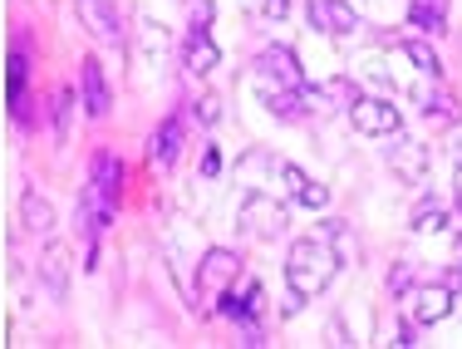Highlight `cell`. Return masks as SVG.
Segmentation results:
<instances>
[{
	"label": "cell",
	"instance_id": "obj_2",
	"mask_svg": "<svg viewBox=\"0 0 462 349\" xmlns=\"http://www.w3.org/2000/svg\"><path fill=\"white\" fill-rule=\"evenodd\" d=\"M256 74H261V84L276 79V89H295V94L310 89V84H305V69H300V60H295V50H291V45H271V50H261Z\"/></svg>",
	"mask_w": 462,
	"mask_h": 349
},
{
	"label": "cell",
	"instance_id": "obj_17",
	"mask_svg": "<svg viewBox=\"0 0 462 349\" xmlns=\"http://www.w3.org/2000/svg\"><path fill=\"white\" fill-rule=\"evenodd\" d=\"M89 178H94L104 192H114V197H118V188H124V162H118L114 152H94V168H89Z\"/></svg>",
	"mask_w": 462,
	"mask_h": 349
},
{
	"label": "cell",
	"instance_id": "obj_30",
	"mask_svg": "<svg viewBox=\"0 0 462 349\" xmlns=\"http://www.w3.org/2000/svg\"><path fill=\"white\" fill-rule=\"evenodd\" d=\"M453 290H462V261L453 266Z\"/></svg>",
	"mask_w": 462,
	"mask_h": 349
},
{
	"label": "cell",
	"instance_id": "obj_28",
	"mask_svg": "<svg viewBox=\"0 0 462 349\" xmlns=\"http://www.w3.org/2000/svg\"><path fill=\"white\" fill-rule=\"evenodd\" d=\"M266 15L271 20H285V15H291V0H266Z\"/></svg>",
	"mask_w": 462,
	"mask_h": 349
},
{
	"label": "cell",
	"instance_id": "obj_19",
	"mask_svg": "<svg viewBox=\"0 0 462 349\" xmlns=\"http://www.w3.org/2000/svg\"><path fill=\"white\" fill-rule=\"evenodd\" d=\"M266 108H271V114H281V118H295V114H300V94L266 84Z\"/></svg>",
	"mask_w": 462,
	"mask_h": 349
},
{
	"label": "cell",
	"instance_id": "obj_26",
	"mask_svg": "<svg viewBox=\"0 0 462 349\" xmlns=\"http://www.w3.org/2000/svg\"><path fill=\"white\" fill-rule=\"evenodd\" d=\"M217 172H222V152L207 148V152H202V178H217Z\"/></svg>",
	"mask_w": 462,
	"mask_h": 349
},
{
	"label": "cell",
	"instance_id": "obj_14",
	"mask_svg": "<svg viewBox=\"0 0 462 349\" xmlns=\"http://www.w3.org/2000/svg\"><path fill=\"white\" fill-rule=\"evenodd\" d=\"M217 60H222V54H217L212 35H207V30H197V25L187 30V50H182V64H187V74H207Z\"/></svg>",
	"mask_w": 462,
	"mask_h": 349
},
{
	"label": "cell",
	"instance_id": "obj_18",
	"mask_svg": "<svg viewBox=\"0 0 462 349\" xmlns=\"http://www.w3.org/2000/svg\"><path fill=\"white\" fill-rule=\"evenodd\" d=\"M448 226V207L438 197H423L413 207V232H443Z\"/></svg>",
	"mask_w": 462,
	"mask_h": 349
},
{
	"label": "cell",
	"instance_id": "obj_13",
	"mask_svg": "<svg viewBox=\"0 0 462 349\" xmlns=\"http://www.w3.org/2000/svg\"><path fill=\"white\" fill-rule=\"evenodd\" d=\"M40 280H45V296L50 300H64L69 296V251L64 246H50L40 256Z\"/></svg>",
	"mask_w": 462,
	"mask_h": 349
},
{
	"label": "cell",
	"instance_id": "obj_5",
	"mask_svg": "<svg viewBox=\"0 0 462 349\" xmlns=\"http://www.w3.org/2000/svg\"><path fill=\"white\" fill-rule=\"evenodd\" d=\"M79 5V25L89 30L98 45H124V20H118V5L114 0H74Z\"/></svg>",
	"mask_w": 462,
	"mask_h": 349
},
{
	"label": "cell",
	"instance_id": "obj_9",
	"mask_svg": "<svg viewBox=\"0 0 462 349\" xmlns=\"http://www.w3.org/2000/svg\"><path fill=\"white\" fill-rule=\"evenodd\" d=\"M389 168L399 172L403 182H423V178H428V143H413V138L393 133V148H389Z\"/></svg>",
	"mask_w": 462,
	"mask_h": 349
},
{
	"label": "cell",
	"instance_id": "obj_22",
	"mask_svg": "<svg viewBox=\"0 0 462 349\" xmlns=\"http://www.w3.org/2000/svg\"><path fill=\"white\" fill-rule=\"evenodd\" d=\"M10 108H15V114H25V54H15V60H10Z\"/></svg>",
	"mask_w": 462,
	"mask_h": 349
},
{
	"label": "cell",
	"instance_id": "obj_3",
	"mask_svg": "<svg viewBox=\"0 0 462 349\" xmlns=\"http://www.w3.org/2000/svg\"><path fill=\"white\" fill-rule=\"evenodd\" d=\"M241 226L251 236H261V242H271V236L285 232V207L276 197H266V192H246L241 197Z\"/></svg>",
	"mask_w": 462,
	"mask_h": 349
},
{
	"label": "cell",
	"instance_id": "obj_6",
	"mask_svg": "<svg viewBox=\"0 0 462 349\" xmlns=\"http://www.w3.org/2000/svg\"><path fill=\"white\" fill-rule=\"evenodd\" d=\"M236 271H241V261L231 256V251H207L202 261H197V296L202 300H212V296H222L226 290V280H236Z\"/></svg>",
	"mask_w": 462,
	"mask_h": 349
},
{
	"label": "cell",
	"instance_id": "obj_20",
	"mask_svg": "<svg viewBox=\"0 0 462 349\" xmlns=\"http://www.w3.org/2000/svg\"><path fill=\"white\" fill-rule=\"evenodd\" d=\"M403 54H409V60H413L423 74H433V79L443 74V60H438V54H433V45H423V40H409V45H403Z\"/></svg>",
	"mask_w": 462,
	"mask_h": 349
},
{
	"label": "cell",
	"instance_id": "obj_27",
	"mask_svg": "<svg viewBox=\"0 0 462 349\" xmlns=\"http://www.w3.org/2000/svg\"><path fill=\"white\" fill-rule=\"evenodd\" d=\"M197 118H202V124H217V118H222L217 99H197Z\"/></svg>",
	"mask_w": 462,
	"mask_h": 349
},
{
	"label": "cell",
	"instance_id": "obj_31",
	"mask_svg": "<svg viewBox=\"0 0 462 349\" xmlns=\"http://www.w3.org/2000/svg\"><path fill=\"white\" fill-rule=\"evenodd\" d=\"M453 182H457V197H462V158H457V172H453Z\"/></svg>",
	"mask_w": 462,
	"mask_h": 349
},
{
	"label": "cell",
	"instance_id": "obj_11",
	"mask_svg": "<svg viewBox=\"0 0 462 349\" xmlns=\"http://www.w3.org/2000/svg\"><path fill=\"white\" fill-rule=\"evenodd\" d=\"M310 25L325 30V35H349L359 25V15L349 0H310Z\"/></svg>",
	"mask_w": 462,
	"mask_h": 349
},
{
	"label": "cell",
	"instance_id": "obj_21",
	"mask_svg": "<svg viewBox=\"0 0 462 349\" xmlns=\"http://www.w3.org/2000/svg\"><path fill=\"white\" fill-rule=\"evenodd\" d=\"M69 114H74V89H60L54 94V138H69Z\"/></svg>",
	"mask_w": 462,
	"mask_h": 349
},
{
	"label": "cell",
	"instance_id": "obj_4",
	"mask_svg": "<svg viewBox=\"0 0 462 349\" xmlns=\"http://www.w3.org/2000/svg\"><path fill=\"white\" fill-rule=\"evenodd\" d=\"M349 118H355V128L365 138H393L403 128L399 108H393L389 99H355L349 104Z\"/></svg>",
	"mask_w": 462,
	"mask_h": 349
},
{
	"label": "cell",
	"instance_id": "obj_8",
	"mask_svg": "<svg viewBox=\"0 0 462 349\" xmlns=\"http://www.w3.org/2000/svg\"><path fill=\"white\" fill-rule=\"evenodd\" d=\"M79 84H84V114L89 118H108V108H114V89H108V74H104V64L94 60H79Z\"/></svg>",
	"mask_w": 462,
	"mask_h": 349
},
{
	"label": "cell",
	"instance_id": "obj_29",
	"mask_svg": "<svg viewBox=\"0 0 462 349\" xmlns=\"http://www.w3.org/2000/svg\"><path fill=\"white\" fill-rule=\"evenodd\" d=\"M389 286H393V290H409V266H399V271H393V276H389Z\"/></svg>",
	"mask_w": 462,
	"mask_h": 349
},
{
	"label": "cell",
	"instance_id": "obj_10",
	"mask_svg": "<svg viewBox=\"0 0 462 349\" xmlns=\"http://www.w3.org/2000/svg\"><path fill=\"white\" fill-rule=\"evenodd\" d=\"M413 325H438V320H448L453 315V286H418L413 296Z\"/></svg>",
	"mask_w": 462,
	"mask_h": 349
},
{
	"label": "cell",
	"instance_id": "obj_15",
	"mask_svg": "<svg viewBox=\"0 0 462 349\" xmlns=\"http://www.w3.org/2000/svg\"><path fill=\"white\" fill-rule=\"evenodd\" d=\"M20 216H25V232H35V236H50L54 232V207H50V197H40L35 188L20 197Z\"/></svg>",
	"mask_w": 462,
	"mask_h": 349
},
{
	"label": "cell",
	"instance_id": "obj_12",
	"mask_svg": "<svg viewBox=\"0 0 462 349\" xmlns=\"http://www.w3.org/2000/svg\"><path fill=\"white\" fill-rule=\"evenodd\" d=\"M178 148H182V118L172 114V118H162L158 133L148 138V162L152 168H172V162H178Z\"/></svg>",
	"mask_w": 462,
	"mask_h": 349
},
{
	"label": "cell",
	"instance_id": "obj_24",
	"mask_svg": "<svg viewBox=\"0 0 462 349\" xmlns=\"http://www.w3.org/2000/svg\"><path fill=\"white\" fill-rule=\"evenodd\" d=\"M281 178H285V188H291V197H295V192L305 188V182H310V178H305L300 168H295V162H281Z\"/></svg>",
	"mask_w": 462,
	"mask_h": 349
},
{
	"label": "cell",
	"instance_id": "obj_1",
	"mask_svg": "<svg viewBox=\"0 0 462 349\" xmlns=\"http://www.w3.org/2000/svg\"><path fill=\"white\" fill-rule=\"evenodd\" d=\"M335 271H339V251L325 236H300L291 246V261H285V286H291L295 300H310L335 280Z\"/></svg>",
	"mask_w": 462,
	"mask_h": 349
},
{
	"label": "cell",
	"instance_id": "obj_25",
	"mask_svg": "<svg viewBox=\"0 0 462 349\" xmlns=\"http://www.w3.org/2000/svg\"><path fill=\"white\" fill-rule=\"evenodd\" d=\"M325 94H329V99H345V104H355V99H359V94H355V84H349V79H335Z\"/></svg>",
	"mask_w": 462,
	"mask_h": 349
},
{
	"label": "cell",
	"instance_id": "obj_23",
	"mask_svg": "<svg viewBox=\"0 0 462 349\" xmlns=\"http://www.w3.org/2000/svg\"><path fill=\"white\" fill-rule=\"evenodd\" d=\"M295 197H300L305 207H310V212H320V207L329 202V188H320V182H305V188L295 192Z\"/></svg>",
	"mask_w": 462,
	"mask_h": 349
},
{
	"label": "cell",
	"instance_id": "obj_16",
	"mask_svg": "<svg viewBox=\"0 0 462 349\" xmlns=\"http://www.w3.org/2000/svg\"><path fill=\"white\" fill-rule=\"evenodd\" d=\"M409 25H418L423 35H443V30H448V0H413V5H409Z\"/></svg>",
	"mask_w": 462,
	"mask_h": 349
},
{
	"label": "cell",
	"instance_id": "obj_7",
	"mask_svg": "<svg viewBox=\"0 0 462 349\" xmlns=\"http://www.w3.org/2000/svg\"><path fill=\"white\" fill-rule=\"evenodd\" d=\"M114 207H118L114 192H104L94 178L84 182V192H79V222H84V236H89V242L104 236V226L114 222Z\"/></svg>",
	"mask_w": 462,
	"mask_h": 349
}]
</instances>
